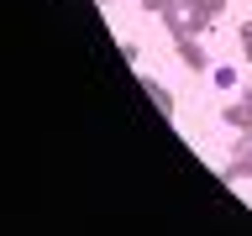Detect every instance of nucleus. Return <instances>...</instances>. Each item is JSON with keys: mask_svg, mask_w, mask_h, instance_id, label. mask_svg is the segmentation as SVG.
Returning <instances> with one entry per match:
<instances>
[{"mask_svg": "<svg viewBox=\"0 0 252 236\" xmlns=\"http://www.w3.org/2000/svg\"><path fill=\"white\" fill-rule=\"evenodd\" d=\"M210 84H216V89H220V94H231V89H236V84H242V74H236L231 63H216V68H210Z\"/></svg>", "mask_w": 252, "mask_h": 236, "instance_id": "f257e3e1", "label": "nucleus"}]
</instances>
